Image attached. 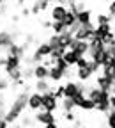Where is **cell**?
I'll return each instance as SVG.
<instances>
[{
	"label": "cell",
	"mask_w": 115,
	"mask_h": 128,
	"mask_svg": "<svg viewBox=\"0 0 115 128\" xmlns=\"http://www.w3.org/2000/svg\"><path fill=\"white\" fill-rule=\"evenodd\" d=\"M27 105H28V92H20V94L14 98V102L11 103V107L7 108L4 119H5L9 124H12L16 119H20V118L23 116V112L27 110Z\"/></svg>",
	"instance_id": "obj_1"
},
{
	"label": "cell",
	"mask_w": 115,
	"mask_h": 128,
	"mask_svg": "<svg viewBox=\"0 0 115 128\" xmlns=\"http://www.w3.org/2000/svg\"><path fill=\"white\" fill-rule=\"evenodd\" d=\"M50 55H52V48H50V44H48L46 41L44 43H41L36 50H34V54H32V62H36V64H41L43 60H46V59H50Z\"/></svg>",
	"instance_id": "obj_2"
},
{
	"label": "cell",
	"mask_w": 115,
	"mask_h": 128,
	"mask_svg": "<svg viewBox=\"0 0 115 128\" xmlns=\"http://www.w3.org/2000/svg\"><path fill=\"white\" fill-rule=\"evenodd\" d=\"M73 102H74V107L76 108L87 110V112H96V103L92 100H89L85 94H76L74 98H73Z\"/></svg>",
	"instance_id": "obj_3"
},
{
	"label": "cell",
	"mask_w": 115,
	"mask_h": 128,
	"mask_svg": "<svg viewBox=\"0 0 115 128\" xmlns=\"http://www.w3.org/2000/svg\"><path fill=\"white\" fill-rule=\"evenodd\" d=\"M58 103H60V102L55 98L53 91H50V92L43 94V107H41V110H46V112H53V114H55V110L58 108Z\"/></svg>",
	"instance_id": "obj_4"
},
{
	"label": "cell",
	"mask_w": 115,
	"mask_h": 128,
	"mask_svg": "<svg viewBox=\"0 0 115 128\" xmlns=\"http://www.w3.org/2000/svg\"><path fill=\"white\" fill-rule=\"evenodd\" d=\"M34 119H36V123H39V124H43V126L57 123L55 114H53V112H46V110H39V112H36Z\"/></svg>",
	"instance_id": "obj_5"
},
{
	"label": "cell",
	"mask_w": 115,
	"mask_h": 128,
	"mask_svg": "<svg viewBox=\"0 0 115 128\" xmlns=\"http://www.w3.org/2000/svg\"><path fill=\"white\" fill-rule=\"evenodd\" d=\"M65 14H67V9H65L62 4H52V11H50V20L52 22H64Z\"/></svg>",
	"instance_id": "obj_6"
},
{
	"label": "cell",
	"mask_w": 115,
	"mask_h": 128,
	"mask_svg": "<svg viewBox=\"0 0 115 128\" xmlns=\"http://www.w3.org/2000/svg\"><path fill=\"white\" fill-rule=\"evenodd\" d=\"M41 107H43V94L30 92L28 94V105H27V108H30L32 112H39Z\"/></svg>",
	"instance_id": "obj_7"
},
{
	"label": "cell",
	"mask_w": 115,
	"mask_h": 128,
	"mask_svg": "<svg viewBox=\"0 0 115 128\" xmlns=\"http://www.w3.org/2000/svg\"><path fill=\"white\" fill-rule=\"evenodd\" d=\"M96 87L101 89V91H105V92H108V94H112L113 80L108 78V76H105V75H97V78H96Z\"/></svg>",
	"instance_id": "obj_8"
},
{
	"label": "cell",
	"mask_w": 115,
	"mask_h": 128,
	"mask_svg": "<svg viewBox=\"0 0 115 128\" xmlns=\"http://www.w3.org/2000/svg\"><path fill=\"white\" fill-rule=\"evenodd\" d=\"M14 70H21V57H16V55H5V75L14 71Z\"/></svg>",
	"instance_id": "obj_9"
},
{
	"label": "cell",
	"mask_w": 115,
	"mask_h": 128,
	"mask_svg": "<svg viewBox=\"0 0 115 128\" xmlns=\"http://www.w3.org/2000/svg\"><path fill=\"white\" fill-rule=\"evenodd\" d=\"M69 73V71H67ZM65 71H62L60 68H57V66H52L50 68V76H48V82H53L55 86H58L62 80L65 78V75H67Z\"/></svg>",
	"instance_id": "obj_10"
},
{
	"label": "cell",
	"mask_w": 115,
	"mask_h": 128,
	"mask_svg": "<svg viewBox=\"0 0 115 128\" xmlns=\"http://www.w3.org/2000/svg\"><path fill=\"white\" fill-rule=\"evenodd\" d=\"M34 76L36 80H48V76H50V68L44 66V64H36L34 66Z\"/></svg>",
	"instance_id": "obj_11"
},
{
	"label": "cell",
	"mask_w": 115,
	"mask_h": 128,
	"mask_svg": "<svg viewBox=\"0 0 115 128\" xmlns=\"http://www.w3.org/2000/svg\"><path fill=\"white\" fill-rule=\"evenodd\" d=\"M76 23H78L80 27L92 23V11H90V9H85V11L78 12V14H76Z\"/></svg>",
	"instance_id": "obj_12"
},
{
	"label": "cell",
	"mask_w": 115,
	"mask_h": 128,
	"mask_svg": "<svg viewBox=\"0 0 115 128\" xmlns=\"http://www.w3.org/2000/svg\"><path fill=\"white\" fill-rule=\"evenodd\" d=\"M53 91L52 84L48 82V80H36V84H34V92H39V94H46V92H50Z\"/></svg>",
	"instance_id": "obj_13"
},
{
	"label": "cell",
	"mask_w": 115,
	"mask_h": 128,
	"mask_svg": "<svg viewBox=\"0 0 115 128\" xmlns=\"http://www.w3.org/2000/svg\"><path fill=\"white\" fill-rule=\"evenodd\" d=\"M71 50L76 52L80 57H87V54H89V43L87 41H74Z\"/></svg>",
	"instance_id": "obj_14"
},
{
	"label": "cell",
	"mask_w": 115,
	"mask_h": 128,
	"mask_svg": "<svg viewBox=\"0 0 115 128\" xmlns=\"http://www.w3.org/2000/svg\"><path fill=\"white\" fill-rule=\"evenodd\" d=\"M12 43H16V41H14V36L11 34V32L0 30V48H5V50H7Z\"/></svg>",
	"instance_id": "obj_15"
},
{
	"label": "cell",
	"mask_w": 115,
	"mask_h": 128,
	"mask_svg": "<svg viewBox=\"0 0 115 128\" xmlns=\"http://www.w3.org/2000/svg\"><path fill=\"white\" fill-rule=\"evenodd\" d=\"M25 44H18V43H12L7 48V55H16V57H23L25 55Z\"/></svg>",
	"instance_id": "obj_16"
},
{
	"label": "cell",
	"mask_w": 115,
	"mask_h": 128,
	"mask_svg": "<svg viewBox=\"0 0 115 128\" xmlns=\"http://www.w3.org/2000/svg\"><path fill=\"white\" fill-rule=\"evenodd\" d=\"M64 60H65V64L71 68V66H76V62H78V59H80V55L76 54V52H73V50H65V54H64V57H62Z\"/></svg>",
	"instance_id": "obj_17"
},
{
	"label": "cell",
	"mask_w": 115,
	"mask_h": 128,
	"mask_svg": "<svg viewBox=\"0 0 115 128\" xmlns=\"http://www.w3.org/2000/svg\"><path fill=\"white\" fill-rule=\"evenodd\" d=\"M62 23H64V27H65V28L69 30L71 27H74V25H76V14H74L73 11H67V14H65V18H64V22H62Z\"/></svg>",
	"instance_id": "obj_18"
},
{
	"label": "cell",
	"mask_w": 115,
	"mask_h": 128,
	"mask_svg": "<svg viewBox=\"0 0 115 128\" xmlns=\"http://www.w3.org/2000/svg\"><path fill=\"white\" fill-rule=\"evenodd\" d=\"M76 78H78V82H87V80H90L92 78V73H90V70L89 68H85V70H76Z\"/></svg>",
	"instance_id": "obj_19"
},
{
	"label": "cell",
	"mask_w": 115,
	"mask_h": 128,
	"mask_svg": "<svg viewBox=\"0 0 115 128\" xmlns=\"http://www.w3.org/2000/svg\"><path fill=\"white\" fill-rule=\"evenodd\" d=\"M58 107L62 108V112H73L76 107H74V102L71 100V98H64L60 103H58Z\"/></svg>",
	"instance_id": "obj_20"
},
{
	"label": "cell",
	"mask_w": 115,
	"mask_h": 128,
	"mask_svg": "<svg viewBox=\"0 0 115 128\" xmlns=\"http://www.w3.org/2000/svg\"><path fill=\"white\" fill-rule=\"evenodd\" d=\"M96 25H112V18H110L108 14L97 12V16H96Z\"/></svg>",
	"instance_id": "obj_21"
},
{
	"label": "cell",
	"mask_w": 115,
	"mask_h": 128,
	"mask_svg": "<svg viewBox=\"0 0 115 128\" xmlns=\"http://www.w3.org/2000/svg\"><path fill=\"white\" fill-rule=\"evenodd\" d=\"M7 80L9 82H20V80H23V73H21V70H14V71H11V73H7Z\"/></svg>",
	"instance_id": "obj_22"
},
{
	"label": "cell",
	"mask_w": 115,
	"mask_h": 128,
	"mask_svg": "<svg viewBox=\"0 0 115 128\" xmlns=\"http://www.w3.org/2000/svg\"><path fill=\"white\" fill-rule=\"evenodd\" d=\"M52 30H53V34H55V36H62L67 28H65L64 23H60V22H53V23H52Z\"/></svg>",
	"instance_id": "obj_23"
},
{
	"label": "cell",
	"mask_w": 115,
	"mask_h": 128,
	"mask_svg": "<svg viewBox=\"0 0 115 128\" xmlns=\"http://www.w3.org/2000/svg\"><path fill=\"white\" fill-rule=\"evenodd\" d=\"M53 94L58 102H62L64 100V84H58L57 87H53Z\"/></svg>",
	"instance_id": "obj_24"
},
{
	"label": "cell",
	"mask_w": 115,
	"mask_h": 128,
	"mask_svg": "<svg viewBox=\"0 0 115 128\" xmlns=\"http://www.w3.org/2000/svg\"><path fill=\"white\" fill-rule=\"evenodd\" d=\"M46 43H48V44H50V48H52V50H55V48H58V46H60V38L53 34V36H52L50 39H48Z\"/></svg>",
	"instance_id": "obj_25"
},
{
	"label": "cell",
	"mask_w": 115,
	"mask_h": 128,
	"mask_svg": "<svg viewBox=\"0 0 115 128\" xmlns=\"http://www.w3.org/2000/svg\"><path fill=\"white\" fill-rule=\"evenodd\" d=\"M106 124L108 128H115V110H110L106 114Z\"/></svg>",
	"instance_id": "obj_26"
},
{
	"label": "cell",
	"mask_w": 115,
	"mask_h": 128,
	"mask_svg": "<svg viewBox=\"0 0 115 128\" xmlns=\"http://www.w3.org/2000/svg\"><path fill=\"white\" fill-rule=\"evenodd\" d=\"M43 11H41V6H39V0H37V2H32L30 4V14H41Z\"/></svg>",
	"instance_id": "obj_27"
},
{
	"label": "cell",
	"mask_w": 115,
	"mask_h": 128,
	"mask_svg": "<svg viewBox=\"0 0 115 128\" xmlns=\"http://www.w3.org/2000/svg\"><path fill=\"white\" fill-rule=\"evenodd\" d=\"M89 66V59L87 57H80L78 62H76V70H85Z\"/></svg>",
	"instance_id": "obj_28"
},
{
	"label": "cell",
	"mask_w": 115,
	"mask_h": 128,
	"mask_svg": "<svg viewBox=\"0 0 115 128\" xmlns=\"http://www.w3.org/2000/svg\"><path fill=\"white\" fill-rule=\"evenodd\" d=\"M87 68L90 70V73H92V75H96L97 71L101 70V66H97V64H96V62H92V60H89V66H87Z\"/></svg>",
	"instance_id": "obj_29"
},
{
	"label": "cell",
	"mask_w": 115,
	"mask_h": 128,
	"mask_svg": "<svg viewBox=\"0 0 115 128\" xmlns=\"http://www.w3.org/2000/svg\"><path fill=\"white\" fill-rule=\"evenodd\" d=\"M64 119L67 121V123H74L76 121V116H74V112H64Z\"/></svg>",
	"instance_id": "obj_30"
},
{
	"label": "cell",
	"mask_w": 115,
	"mask_h": 128,
	"mask_svg": "<svg viewBox=\"0 0 115 128\" xmlns=\"http://www.w3.org/2000/svg\"><path fill=\"white\" fill-rule=\"evenodd\" d=\"M108 16L112 20H115V2H110L108 4Z\"/></svg>",
	"instance_id": "obj_31"
},
{
	"label": "cell",
	"mask_w": 115,
	"mask_h": 128,
	"mask_svg": "<svg viewBox=\"0 0 115 128\" xmlns=\"http://www.w3.org/2000/svg\"><path fill=\"white\" fill-rule=\"evenodd\" d=\"M9 86H11V84H9V80H7V78H0V92H4Z\"/></svg>",
	"instance_id": "obj_32"
},
{
	"label": "cell",
	"mask_w": 115,
	"mask_h": 128,
	"mask_svg": "<svg viewBox=\"0 0 115 128\" xmlns=\"http://www.w3.org/2000/svg\"><path fill=\"white\" fill-rule=\"evenodd\" d=\"M21 73H23V78H30V76H34V68H28L27 71L21 70Z\"/></svg>",
	"instance_id": "obj_33"
},
{
	"label": "cell",
	"mask_w": 115,
	"mask_h": 128,
	"mask_svg": "<svg viewBox=\"0 0 115 128\" xmlns=\"http://www.w3.org/2000/svg\"><path fill=\"white\" fill-rule=\"evenodd\" d=\"M52 23H53L52 20H44L43 22V28H52Z\"/></svg>",
	"instance_id": "obj_34"
},
{
	"label": "cell",
	"mask_w": 115,
	"mask_h": 128,
	"mask_svg": "<svg viewBox=\"0 0 115 128\" xmlns=\"http://www.w3.org/2000/svg\"><path fill=\"white\" fill-rule=\"evenodd\" d=\"M5 9H7V4H5V2H0V14H5V12H4Z\"/></svg>",
	"instance_id": "obj_35"
},
{
	"label": "cell",
	"mask_w": 115,
	"mask_h": 128,
	"mask_svg": "<svg viewBox=\"0 0 115 128\" xmlns=\"http://www.w3.org/2000/svg\"><path fill=\"white\" fill-rule=\"evenodd\" d=\"M110 107H112V110H115V96L113 94L110 96Z\"/></svg>",
	"instance_id": "obj_36"
},
{
	"label": "cell",
	"mask_w": 115,
	"mask_h": 128,
	"mask_svg": "<svg viewBox=\"0 0 115 128\" xmlns=\"http://www.w3.org/2000/svg\"><path fill=\"white\" fill-rule=\"evenodd\" d=\"M0 128H9V123L5 119H0Z\"/></svg>",
	"instance_id": "obj_37"
},
{
	"label": "cell",
	"mask_w": 115,
	"mask_h": 128,
	"mask_svg": "<svg viewBox=\"0 0 115 128\" xmlns=\"http://www.w3.org/2000/svg\"><path fill=\"white\" fill-rule=\"evenodd\" d=\"M28 14H30V9L28 7H23L21 9V16H28Z\"/></svg>",
	"instance_id": "obj_38"
},
{
	"label": "cell",
	"mask_w": 115,
	"mask_h": 128,
	"mask_svg": "<svg viewBox=\"0 0 115 128\" xmlns=\"http://www.w3.org/2000/svg\"><path fill=\"white\" fill-rule=\"evenodd\" d=\"M43 128H58V126H57V123H53V124H46V126H43Z\"/></svg>",
	"instance_id": "obj_39"
},
{
	"label": "cell",
	"mask_w": 115,
	"mask_h": 128,
	"mask_svg": "<svg viewBox=\"0 0 115 128\" xmlns=\"http://www.w3.org/2000/svg\"><path fill=\"white\" fill-rule=\"evenodd\" d=\"M0 66H2V68H5V57H2V59H0Z\"/></svg>",
	"instance_id": "obj_40"
},
{
	"label": "cell",
	"mask_w": 115,
	"mask_h": 128,
	"mask_svg": "<svg viewBox=\"0 0 115 128\" xmlns=\"http://www.w3.org/2000/svg\"><path fill=\"white\" fill-rule=\"evenodd\" d=\"M112 94H113V96H115V86H113V89H112Z\"/></svg>",
	"instance_id": "obj_41"
},
{
	"label": "cell",
	"mask_w": 115,
	"mask_h": 128,
	"mask_svg": "<svg viewBox=\"0 0 115 128\" xmlns=\"http://www.w3.org/2000/svg\"><path fill=\"white\" fill-rule=\"evenodd\" d=\"M12 128H23V126H12Z\"/></svg>",
	"instance_id": "obj_42"
},
{
	"label": "cell",
	"mask_w": 115,
	"mask_h": 128,
	"mask_svg": "<svg viewBox=\"0 0 115 128\" xmlns=\"http://www.w3.org/2000/svg\"><path fill=\"white\" fill-rule=\"evenodd\" d=\"M80 128H87V126H80Z\"/></svg>",
	"instance_id": "obj_43"
},
{
	"label": "cell",
	"mask_w": 115,
	"mask_h": 128,
	"mask_svg": "<svg viewBox=\"0 0 115 128\" xmlns=\"http://www.w3.org/2000/svg\"><path fill=\"white\" fill-rule=\"evenodd\" d=\"M0 119H4V118H0Z\"/></svg>",
	"instance_id": "obj_44"
}]
</instances>
